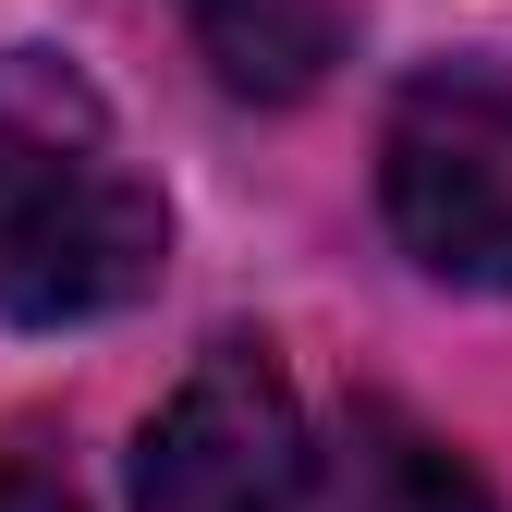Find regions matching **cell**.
<instances>
[{"label": "cell", "mask_w": 512, "mask_h": 512, "mask_svg": "<svg viewBox=\"0 0 512 512\" xmlns=\"http://www.w3.org/2000/svg\"><path fill=\"white\" fill-rule=\"evenodd\" d=\"M378 196L415 269L512 293V86L500 74H427L403 86L391 135H378Z\"/></svg>", "instance_id": "cell-1"}, {"label": "cell", "mask_w": 512, "mask_h": 512, "mask_svg": "<svg viewBox=\"0 0 512 512\" xmlns=\"http://www.w3.org/2000/svg\"><path fill=\"white\" fill-rule=\"evenodd\" d=\"M159 244H171L159 196H147L135 171H110V183H86L25 256H0V317H25V330L110 317V305H135V293L159 281Z\"/></svg>", "instance_id": "cell-4"}, {"label": "cell", "mask_w": 512, "mask_h": 512, "mask_svg": "<svg viewBox=\"0 0 512 512\" xmlns=\"http://www.w3.org/2000/svg\"><path fill=\"white\" fill-rule=\"evenodd\" d=\"M183 25L232 98H269V110L342 61V0H183Z\"/></svg>", "instance_id": "cell-6"}, {"label": "cell", "mask_w": 512, "mask_h": 512, "mask_svg": "<svg viewBox=\"0 0 512 512\" xmlns=\"http://www.w3.org/2000/svg\"><path fill=\"white\" fill-rule=\"evenodd\" d=\"M317 512H500L488 476L452 452V439H427L403 403H354L330 464H317Z\"/></svg>", "instance_id": "cell-5"}, {"label": "cell", "mask_w": 512, "mask_h": 512, "mask_svg": "<svg viewBox=\"0 0 512 512\" xmlns=\"http://www.w3.org/2000/svg\"><path fill=\"white\" fill-rule=\"evenodd\" d=\"M0 512H74V488H61L49 464H13V452H0Z\"/></svg>", "instance_id": "cell-7"}, {"label": "cell", "mask_w": 512, "mask_h": 512, "mask_svg": "<svg viewBox=\"0 0 512 512\" xmlns=\"http://www.w3.org/2000/svg\"><path fill=\"white\" fill-rule=\"evenodd\" d=\"M110 171H122V147H110L98 86L49 49H0V256H25Z\"/></svg>", "instance_id": "cell-3"}, {"label": "cell", "mask_w": 512, "mask_h": 512, "mask_svg": "<svg viewBox=\"0 0 512 512\" xmlns=\"http://www.w3.org/2000/svg\"><path fill=\"white\" fill-rule=\"evenodd\" d=\"M317 488L305 403L269 342H208L135 439V512H293Z\"/></svg>", "instance_id": "cell-2"}]
</instances>
